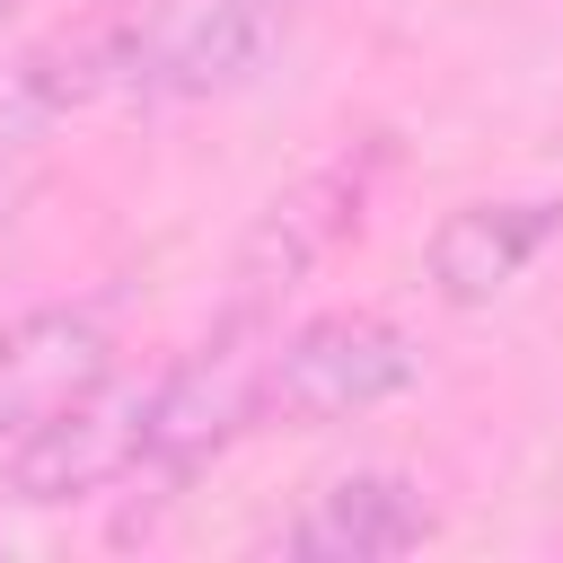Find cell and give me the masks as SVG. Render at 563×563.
<instances>
[{"label": "cell", "instance_id": "52a82bcc", "mask_svg": "<svg viewBox=\"0 0 563 563\" xmlns=\"http://www.w3.org/2000/svg\"><path fill=\"white\" fill-rule=\"evenodd\" d=\"M563 238V194H484L457 202L431 238H422V282L449 308H484L501 299L545 246Z\"/></svg>", "mask_w": 563, "mask_h": 563}, {"label": "cell", "instance_id": "6da1fadb", "mask_svg": "<svg viewBox=\"0 0 563 563\" xmlns=\"http://www.w3.org/2000/svg\"><path fill=\"white\" fill-rule=\"evenodd\" d=\"M317 0H114L106 53H114V97L132 106H202L246 79L308 26Z\"/></svg>", "mask_w": 563, "mask_h": 563}, {"label": "cell", "instance_id": "ba28073f", "mask_svg": "<svg viewBox=\"0 0 563 563\" xmlns=\"http://www.w3.org/2000/svg\"><path fill=\"white\" fill-rule=\"evenodd\" d=\"M422 537H431L422 484L396 475V466H352V475L317 484L273 545L282 554H308V563H378V554H413Z\"/></svg>", "mask_w": 563, "mask_h": 563}, {"label": "cell", "instance_id": "9c48e42d", "mask_svg": "<svg viewBox=\"0 0 563 563\" xmlns=\"http://www.w3.org/2000/svg\"><path fill=\"white\" fill-rule=\"evenodd\" d=\"M26 132H35V123L0 106V194H9V176H18V158H26Z\"/></svg>", "mask_w": 563, "mask_h": 563}, {"label": "cell", "instance_id": "277c9868", "mask_svg": "<svg viewBox=\"0 0 563 563\" xmlns=\"http://www.w3.org/2000/svg\"><path fill=\"white\" fill-rule=\"evenodd\" d=\"M378 176H387V141H352V150L317 158L299 185H282V194L255 211V229H246V246H238V264H229V308L273 317V308L361 229Z\"/></svg>", "mask_w": 563, "mask_h": 563}, {"label": "cell", "instance_id": "8992f818", "mask_svg": "<svg viewBox=\"0 0 563 563\" xmlns=\"http://www.w3.org/2000/svg\"><path fill=\"white\" fill-rule=\"evenodd\" d=\"M114 378V308L106 299H44L0 325V449L44 431L62 405Z\"/></svg>", "mask_w": 563, "mask_h": 563}, {"label": "cell", "instance_id": "30bf717a", "mask_svg": "<svg viewBox=\"0 0 563 563\" xmlns=\"http://www.w3.org/2000/svg\"><path fill=\"white\" fill-rule=\"evenodd\" d=\"M18 9H26V0H0V26H9V18H18Z\"/></svg>", "mask_w": 563, "mask_h": 563}, {"label": "cell", "instance_id": "5b68a950", "mask_svg": "<svg viewBox=\"0 0 563 563\" xmlns=\"http://www.w3.org/2000/svg\"><path fill=\"white\" fill-rule=\"evenodd\" d=\"M141 440H150V378H106L79 405H62L44 431H26L18 449H0V475L26 510H62V501H97L106 484L141 475Z\"/></svg>", "mask_w": 563, "mask_h": 563}, {"label": "cell", "instance_id": "3957f363", "mask_svg": "<svg viewBox=\"0 0 563 563\" xmlns=\"http://www.w3.org/2000/svg\"><path fill=\"white\" fill-rule=\"evenodd\" d=\"M422 378V343L378 317V308H334L308 317L290 334H273L264 352V431H325L352 413H378L387 396H405Z\"/></svg>", "mask_w": 563, "mask_h": 563}, {"label": "cell", "instance_id": "7a4b0ae2", "mask_svg": "<svg viewBox=\"0 0 563 563\" xmlns=\"http://www.w3.org/2000/svg\"><path fill=\"white\" fill-rule=\"evenodd\" d=\"M273 334H282L273 317L229 308L176 369L150 378V440H141V475L150 484H185L220 449L264 431V352H273Z\"/></svg>", "mask_w": 563, "mask_h": 563}]
</instances>
